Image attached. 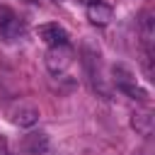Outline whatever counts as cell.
<instances>
[{"label": "cell", "mask_w": 155, "mask_h": 155, "mask_svg": "<svg viewBox=\"0 0 155 155\" xmlns=\"http://www.w3.org/2000/svg\"><path fill=\"white\" fill-rule=\"evenodd\" d=\"M111 75H114V85L121 90V92H126L128 97H133V99H140V102H145L148 99V92L143 90V87H138V82H136V78H133V73L126 68V65H114L111 68Z\"/></svg>", "instance_id": "6da1fadb"}, {"label": "cell", "mask_w": 155, "mask_h": 155, "mask_svg": "<svg viewBox=\"0 0 155 155\" xmlns=\"http://www.w3.org/2000/svg\"><path fill=\"white\" fill-rule=\"evenodd\" d=\"M44 63H46V68H48L51 75H63L70 68V63H73L70 46H51L46 51V56H44Z\"/></svg>", "instance_id": "7a4b0ae2"}, {"label": "cell", "mask_w": 155, "mask_h": 155, "mask_svg": "<svg viewBox=\"0 0 155 155\" xmlns=\"http://www.w3.org/2000/svg\"><path fill=\"white\" fill-rule=\"evenodd\" d=\"M7 116H10V121H12L15 126H19V128H29V126H34V124L39 121V109L31 107V104H27V102H19V104L10 107Z\"/></svg>", "instance_id": "3957f363"}, {"label": "cell", "mask_w": 155, "mask_h": 155, "mask_svg": "<svg viewBox=\"0 0 155 155\" xmlns=\"http://www.w3.org/2000/svg\"><path fill=\"white\" fill-rule=\"evenodd\" d=\"M36 34H39V39H41V41H46V44H48V48H51V46H68V31H65L61 24H56V22L39 24Z\"/></svg>", "instance_id": "277c9868"}, {"label": "cell", "mask_w": 155, "mask_h": 155, "mask_svg": "<svg viewBox=\"0 0 155 155\" xmlns=\"http://www.w3.org/2000/svg\"><path fill=\"white\" fill-rule=\"evenodd\" d=\"M19 150L22 153H29V155H44L48 150V136L44 131H29L27 136H22Z\"/></svg>", "instance_id": "5b68a950"}, {"label": "cell", "mask_w": 155, "mask_h": 155, "mask_svg": "<svg viewBox=\"0 0 155 155\" xmlns=\"http://www.w3.org/2000/svg\"><path fill=\"white\" fill-rule=\"evenodd\" d=\"M0 34L5 39H17L22 34V22L17 19V15L7 7H0Z\"/></svg>", "instance_id": "8992f818"}, {"label": "cell", "mask_w": 155, "mask_h": 155, "mask_svg": "<svg viewBox=\"0 0 155 155\" xmlns=\"http://www.w3.org/2000/svg\"><path fill=\"white\" fill-rule=\"evenodd\" d=\"M131 128L138 133V136H153V128H155V119H153V114L148 111V109H143V111H133L131 114Z\"/></svg>", "instance_id": "52a82bcc"}, {"label": "cell", "mask_w": 155, "mask_h": 155, "mask_svg": "<svg viewBox=\"0 0 155 155\" xmlns=\"http://www.w3.org/2000/svg\"><path fill=\"white\" fill-rule=\"evenodd\" d=\"M87 19L92 22V24H109V19H111V7L109 5H104V2H92V5H87Z\"/></svg>", "instance_id": "ba28073f"}, {"label": "cell", "mask_w": 155, "mask_h": 155, "mask_svg": "<svg viewBox=\"0 0 155 155\" xmlns=\"http://www.w3.org/2000/svg\"><path fill=\"white\" fill-rule=\"evenodd\" d=\"M0 155H10V148H7V140L0 138Z\"/></svg>", "instance_id": "9c48e42d"}, {"label": "cell", "mask_w": 155, "mask_h": 155, "mask_svg": "<svg viewBox=\"0 0 155 155\" xmlns=\"http://www.w3.org/2000/svg\"><path fill=\"white\" fill-rule=\"evenodd\" d=\"M85 2H87V5H92V2H99V0H85Z\"/></svg>", "instance_id": "30bf717a"}]
</instances>
